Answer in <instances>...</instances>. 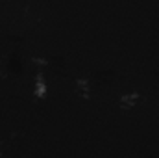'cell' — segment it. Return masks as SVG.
I'll return each mask as SVG.
<instances>
[{
    "label": "cell",
    "mask_w": 159,
    "mask_h": 158,
    "mask_svg": "<svg viewBox=\"0 0 159 158\" xmlns=\"http://www.w3.org/2000/svg\"><path fill=\"white\" fill-rule=\"evenodd\" d=\"M0 156H2V149H0Z\"/></svg>",
    "instance_id": "5"
},
{
    "label": "cell",
    "mask_w": 159,
    "mask_h": 158,
    "mask_svg": "<svg viewBox=\"0 0 159 158\" xmlns=\"http://www.w3.org/2000/svg\"><path fill=\"white\" fill-rule=\"evenodd\" d=\"M141 93L139 91H129V93H124L122 97H120V106L122 108H133V106H137L139 102H141Z\"/></svg>",
    "instance_id": "1"
},
{
    "label": "cell",
    "mask_w": 159,
    "mask_h": 158,
    "mask_svg": "<svg viewBox=\"0 0 159 158\" xmlns=\"http://www.w3.org/2000/svg\"><path fill=\"white\" fill-rule=\"evenodd\" d=\"M34 63H37V65H46L48 62H46L44 58H34Z\"/></svg>",
    "instance_id": "4"
},
{
    "label": "cell",
    "mask_w": 159,
    "mask_h": 158,
    "mask_svg": "<svg viewBox=\"0 0 159 158\" xmlns=\"http://www.w3.org/2000/svg\"><path fill=\"white\" fill-rule=\"evenodd\" d=\"M48 91V86H46V78L43 73H37L35 75V80H34V95L37 99H43Z\"/></svg>",
    "instance_id": "2"
},
{
    "label": "cell",
    "mask_w": 159,
    "mask_h": 158,
    "mask_svg": "<svg viewBox=\"0 0 159 158\" xmlns=\"http://www.w3.org/2000/svg\"><path fill=\"white\" fill-rule=\"evenodd\" d=\"M76 87H78V93L83 99H89L91 97V84L87 78H78L76 80Z\"/></svg>",
    "instance_id": "3"
}]
</instances>
